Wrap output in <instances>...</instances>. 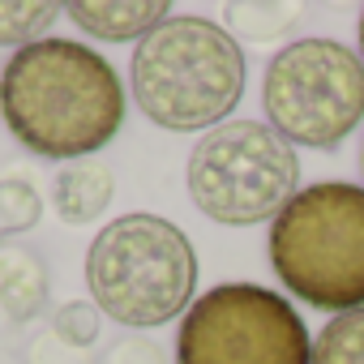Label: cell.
<instances>
[{
    "mask_svg": "<svg viewBox=\"0 0 364 364\" xmlns=\"http://www.w3.org/2000/svg\"><path fill=\"white\" fill-rule=\"evenodd\" d=\"M129 112V90L107 56L77 39H39L0 69V116L39 159H90Z\"/></svg>",
    "mask_w": 364,
    "mask_h": 364,
    "instance_id": "obj_1",
    "label": "cell"
},
{
    "mask_svg": "<svg viewBox=\"0 0 364 364\" xmlns=\"http://www.w3.org/2000/svg\"><path fill=\"white\" fill-rule=\"evenodd\" d=\"M129 90L150 124L210 133L228 124L245 95V52L210 18H167L133 48Z\"/></svg>",
    "mask_w": 364,
    "mask_h": 364,
    "instance_id": "obj_2",
    "label": "cell"
},
{
    "mask_svg": "<svg viewBox=\"0 0 364 364\" xmlns=\"http://www.w3.org/2000/svg\"><path fill=\"white\" fill-rule=\"evenodd\" d=\"M270 266L283 291L321 313L364 309V189L321 180L300 189L270 223Z\"/></svg>",
    "mask_w": 364,
    "mask_h": 364,
    "instance_id": "obj_3",
    "label": "cell"
},
{
    "mask_svg": "<svg viewBox=\"0 0 364 364\" xmlns=\"http://www.w3.org/2000/svg\"><path fill=\"white\" fill-rule=\"evenodd\" d=\"M86 291L99 313L129 330H154L198 300V253L163 215H120L86 253Z\"/></svg>",
    "mask_w": 364,
    "mask_h": 364,
    "instance_id": "obj_4",
    "label": "cell"
},
{
    "mask_svg": "<svg viewBox=\"0 0 364 364\" xmlns=\"http://www.w3.org/2000/svg\"><path fill=\"white\" fill-rule=\"evenodd\" d=\"M185 185L193 206L223 228L274 223V215L300 193V159L270 124L228 120L193 146Z\"/></svg>",
    "mask_w": 364,
    "mask_h": 364,
    "instance_id": "obj_5",
    "label": "cell"
},
{
    "mask_svg": "<svg viewBox=\"0 0 364 364\" xmlns=\"http://www.w3.org/2000/svg\"><path fill=\"white\" fill-rule=\"evenodd\" d=\"M262 107L291 146L334 150L364 120V60L334 39H296L270 56Z\"/></svg>",
    "mask_w": 364,
    "mask_h": 364,
    "instance_id": "obj_6",
    "label": "cell"
},
{
    "mask_svg": "<svg viewBox=\"0 0 364 364\" xmlns=\"http://www.w3.org/2000/svg\"><path fill=\"white\" fill-rule=\"evenodd\" d=\"M313 338L287 296L257 283H219L189 304L176 364H309Z\"/></svg>",
    "mask_w": 364,
    "mask_h": 364,
    "instance_id": "obj_7",
    "label": "cell"
},
{
    "mask_svg": "<svg viewBox=\"0 0 364 364\" xmlns=\"http://www.w3.org/2000/svg\"><path fill=\"white\" fill-rule=\"evenodd\" d=\"M65 18L99 43H129V39L141 43L171 14L163 0H124V5H112V0H73V5H65Z\"/></svg>",
    "mask_w": 364,
    "mask_h": 364,
    "instance_id": "obj_8",
    "label": "cell"
},
{
    "mask_svg": "<svg viewBox=\"0 0 364 364\" xmlns=\"http://www.w3.org/2000/svg\"><path fill=\"white\" fill-rule=\"evenodd\" d=\"M112 193H116V176L107 163L99 159H77V163H65L52 180V206L56 215L69 223V228H86L95 223L107 206H112Z\"/></svg>",
    "mask_w": 364,
    "mask_h": 364,
    "instance_id": "obj_9",
    "label": "cell"
},
{
    "mask_svg": "<svg viewBox=\"0 0 364 364\" xmlns=\"http://www.w3.org/2000/svg\"><path fill=\"white\" fill-rule=\"evenodd\" d=\"M48 266L26 245L0 249V309L9 321H31L48 304Z\"/></svg>",
    "mask_w": 364,
    "mask_h": 364,
    "instance_id": "obj_10",
    "label": "cell"
},
{
    "mask_svg": "<svg viewBox=\"0 0 364 364\" xmlns=\"http://www.w3.org/2000/svg\"><path fill=\"white\" fill-rule=\"evenodd\" d=\"M65 14L56 0H0V48H31L48 39L52 22Z\"/></svg>",
    "mask_w": 364,
    "mask_h": 364,
    "instance_id": "obj_11",
    "label": "cell"
},
{
    "mask_svg": "<svg viewBox=\"0 0 364 364\" xmlns=\"http://www.w3.org/2000/svg\"><path fill=\"white\" fill-rule=\"evenodd\" d=\"M309 364H364V309L330 317L313 338Z\"/></svg>",
    "mask_w": 364,
    "mask_h": 364,
    "instance_id": "obj_12",
    "label": "cell"
},
{
    "mask_svg": "<svg viewBox=\"0 0 364 364\" xmlns=\"http://www.w3.org/2000/svg\"><path fill=\"white\" fill-rule=\"evenodd\" d=\"M43 219V198L35 193V185L26 176H9L0 180V249H5L14 236L31 232Z\"/></svg>",
    "mask_w": 364,
    "mask_h": 364,
    "instance_id": "obj_13",
    "label": "cell"
},
{
    "mask_svg": "<svg viewBox=\"0 0 364 364\" xmlns=\"http://www.w3.org/2000/svg\"><path fill=\"white\" fill-rule=\"evenodd\" d=\"M228 18L236 22L240 35H249V39H257V43L279 39V35L291 31V9H287V5H232Z\"/></svg>",
    "mask_w": 364,
    "mask_h": 364,
    "instance_id": "obj_14",
    "label": "cell"
},
{
    "mask_svg": "<svg viewBox=\"0 0 364 364\" xmlns=\"http://www.w3.org/2000/svg\"><path fill=\"white\" fill-rule=\"evenodd\" d=\"M52 334H56L60 343H69V347H90V343L99 338V309L86 304V300L60 304L56 317H52Z\"/></svg>",
    "mask_w": 364,
    "mask_h": 364,
    "instance_id": "obj_15",
    "label": "cell"
},
{
    "mask_svg": "<svg viewBox=\"0 0 364 364\" xmlns=\"http://www.w3.org/2000/svg\"><path fill=\"white\" fill-rule=\"evenodd\" d=\"M103 364H163V351L150 338H124V343H116L107 351Z\"/></svg>",
    "mask_w": 364,
    "mask_h": 364,
    "instance_id": "obj_16",
    "label": "cell"
},
{
    "mask_svg": "<svg viewBox=\"0 0 364 364\" xmlns=\"http://www.w3.org/2000/svg\"><path fill=\"white\" fill-rule=\"evenodd\" d=\"M360 60H364V9H360Z\"/></svg>",
    "mask_w": 364,
    "mask_h": 364,
    "instance_id": "obj_17",
    "label": "cell"
},
{
    "mask_svg": "<svg viewBox=\"0 0 364 364\" xmlns=\"http://www.w3.org/2000/svg\"><path fill=\"white\" fill-rule=\"evenodd\" d=\"M360 176H364V141H360Z\"/></svg>",
    "mask_w": 364,
    "mask_h": 364,
    "instance_id": "obj_18",
    "label": "cell"
}]
</instances>
